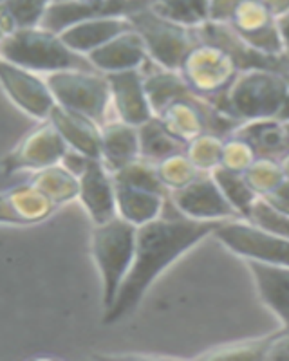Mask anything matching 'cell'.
<instances>
[{
	"label": "cell",
	"instance_id": "836d02e7",
	"mask_svg": "<svg viewBox=\"0 0 289 361\" xmlns=\"http://www.w3.org/2000/svg\"><path fill=\"white\" fill-rule=\"evenodd\" d=\"M51 4L53 0H6L4 4H0V8L6 13L13 27L24 29L40 25Z\"/></svg>",
	"mask_w": 289,
	"mask_h": 361
},
{
	"label": "cell",
	"instance_id": "4fadbf2b",
	"mask_svg": "<svg viewBox=\"0 0 289 361\" xmlns=\"http://www.w3.org/2000/svg\"><path fill=\"white\" fill-rule=\"evenodd\" d=\"M150 0H53L42 20V27L62 33L63 29L89 18L99 17H128L130 13L149 6Z\"/></svg>",
	"mask_w": 289,
	"mask_h": 361
},
{
	"label": "cell",
	"instance_id": "681fc988",
	"mask_svg": "<svg viewBox=\"0 0 289 361\" xmlns=\"http://www.w3.org/2000/svg\"><path fill=\"white\" fill-rule=\"evenodd\" d=\"M288 125H289V121H288Z\"/></svg>",
	"mask_w": 289,
	"mask_h": 361
},
{
	"label": "cell",
	"instance_id": "4316f807",
	"mask_svg": "<svg viewBox=\"0 0 289 361\" xmlns=\"http://www.w3.org/2000/svg\"><path fill=\"white\" fill-rule=\"evenodd\" d=\"M140 130V154L144 159L159 163L165 157L185 150V143L176 140L161 125V121L154 116L149 121L137 127Z\"/></svg>",
	"mask_w": 289,
	"mask_h": 361
},
{
	"label": "cell",
	"instance_id": "e0dca14e",
	"mask_svg": "<svg viewBox=\"0 0 289 361\" xmlns=\"http://www.w3.org/2000/svg\"><path fill=\"white\" fill-rule=\"evenodd\" d=\"M87 58L96 71L104 74L143 69L150 62L143 38L134 27L109 40L107 44L87 54Z\"/></svg>",
	"mask_w": 289,
	"mask_h": 361
},
{
	"label": "cell",
	"instance_id": "ee69618b",
	"mask_svg": "<svg viewBox=\"0 0 289 361\" xmlns=\"http://www.w3.org/2000/svg\"><path fill=\"white\" fill-rule=\"evenodd\" d=\"M9 31H13V25L9 24V22H2V24H0V40H2Z\"/></svg>",
	"mask_w": 289,
	"mask_h": 361
},
{
	"label": "cell",
	"instance_id": "7402d4cb",
	"mask_svg": "<svg viewBox=\"0 0 289 361\" xmlns=\"http://www.w3.org/2000/svg\"><path fill=\"white\" fill-rule=\"evenodd\" d=\"M233 134L248 141L259 157L281 161L289 152V125L281 118L244 121L237 125Z\"/></svg>",
	"mask_w": 289,
	"mask_h": 361
},
{
	"label": "cell",
	"instance_id": "ba28073f",
	"mask_svg": "<svg viewBox=\"0 0 289 361\" xmlns=\"http://www.w3.org/2000/svg\"><path fill=\"white\" fill-rule=\"evenodd\" d=\"M230 253L237 255L244 262L282 264L289 266V240L284 237L253 224L248 219L235 217L221 222L214 233Z\"/></svg>",
	"mask_w": 289,
	"mask_h": 361
},
{
	"label": "cell",
	"instance_id": "5bb4252c",
	"mask_svg": "<svg viewBox=\"0 0 289 361\" xmlns=\"http://www.w3.org/2000/svg\"><path fill=\"white\" fill-rule=\"evenodd\" d=\"M105 76L111 87V105L114 107L118 119L140 127L144 121L154 118L152 105L144 89L143 71H118V73H107Z\"/></svg>",
	"mask_w": 289,
	"mask_h": 361
},
{
	"label": "cell",
	"instance_id": "d6986e66",
	"mask_svg": "<svg viewBox=\"0 0 289 361\" xmlns=\"http://www.w3.org/2000/svg\"><path fill=\"white\" fill-rule=\"evenodd\" d=\"M246 267L262 304L277 316L282 325H289V266L248 260Z\"/></svg>",
	"mask_w": 289,
	"mask_h": 361
},
{
	"label": "cell",
	"instance_id": "f35d334b",
	"mask_svg": "<svg viewBox=\"0 0 289 361\" xmlns=\"http://www.w3.org/2000/svg\"><path fill=\"white\" fill-rule=\"evenodd\" d=\"M262 199H266V201H268L271 206H275V208L289 214V177L285 176V179L282 180L281 185L273 190L269 195H266V197Z\"/></svg>",
	"mask_w": 289,
	"mask_h": 361
},
{
	"label": "cell",
	"instance_id": "277c9868",
	"mask_svg": "<svg viewBox=\"0 0 289 361\" xmlns=\"http://www.w3.org/2000/svg\"><path fill=\"white\" fill-rule=\"evenodd\" d=\"M137 228L120 215L102 224H94L91 235V251L102 279L104 311L112 305L121 283L127 279L136 255Z\"/></svg>",
	"mask_w": 289,
	"mask_h": 361
},
{
	"label": "cell",
	"instance_id": "8fae6325",
	"mask_svg": "<svg viewBox=\"0 0 289 361\" xmlns=\"http://www.w3.org/2000/svg\"><path fill=\"white\" fill-rule=\"evenodd\" d=\"M168 199L179 214L195 221L223 222L239 217L211 173H201L190 185L173 190L168 193Z\"/></svg>",
	"mask_w": 289,
	"mask_h": 361
},
{
	"label": "cell",
	"instance_id": "4dcf8cb0",
	"mask_svg": "<svg viewBox=\"0 0 289 361\" xmlns=\"http://www.w3.org/2000/svg\"><path fill=\"white\" fill-rule=\"evenodd\" d=\"M269 334L259 338L230 341V343L215 345L211 349L199 354V360H264L268 349Z\"/></svg>",
	"mask_w": 289,
	"mask_h": 361
},
{
	"label": "cell",
	"instance_id": "30bf717a",
	"mask_svg": "<svg viewBox=\"0 0 289 361\" xmlns=\"http://www.w3.org/2000/svg\"><path fill=\"white\" fill-rule=\"evenodd\" d=\"M0 87L22 112L40 121L49 118L56 105L46 78L4 58H0Z\"/></svg>",
	"mask_w": 289,
	"mask_h": 361
},
{
	"label": "cell",
	"instance_id": "52a82bcc",
	"mask_svg": "<svg viewBox=\"0 0 289 361\" xmlns=\"http://www.w3.org/2000/svg\"><path fill=\"white\" fill-rule=\"evenodd\" d=\"M47 85L58 105L96 119L99 125L107 123L111 105V87L107 76L99 71H58L46 74Z\"/></svg>",
	"mask_w": 289,
	"mask_h": 361
},
{
	"label": "cell",
	"instance_id": "ac0fdd59",
	"mask_svg": "<svg viewBox=\"0 0 289 361\" xmlns=\"http://www.w3.org/2000/svg\"><path fill=\"white\" fill-rule=\"evenodd\" d=\"M56 127L67 147L76 152L85 154L87 157L99 159L102 154V125L89 116L67 109L63 105H54L49 118Z\"/></svg>",
	"mask_w": 289,
	"mask_h": 361
},
{
	"label": "cell",
	"instance_id": "9c48e42d",
	"mask_svg": "<svg viewBox=\"0 0 289 361\" xmlns=\"http://www.w3.org/2000/svg\"><path fill=\"white\" fill-rule=\"evenodd\" d=\"M67 150L69 147L56 127L49 119H44L0 159V172L4 176L17 172H37L60 163Z\"/></svg>",
	"mask_w": 289,
	"mask_h": 361
},
{
	"label": "cell",
	"instance_id": "7bdbcfd3",
	"mask_svg": "<svg viewBox=\"0 0 289 361\" xmlns=\"http://www.w3.org/2000/svg\"><path fill=\"white\" fill-rule=\"evenodd\" d=\"M278 118H281L282 121H289V92H288V98H285L284 109H282V112H281V116H278Z\"/></svg>",
	"mask_w": 289,
	"mask_h": 361
},
{
	"label": "cell",
	"instance_id": "6da1fadb",
	"mask_svg": "<svg viewBox=\"0 0 289 361\" xmlns=\"http://www.w3.org/2000/svg\"><path fill=\"white\" fill-rule=\"evenodd\" d=\"M224 222V221H223ZM221 222L195 221L178 212V217L154 219L137 228L136 255L127 279L121 283L112 305L104 311V324L112 325L133 314L152 283L183 255L214 237Z\"/></svg>",
	"mask_w": 289,
	"mask_h": 361
},
{
	"label": "cell",
	"instance_id": "ffe728a7",
	"mask_svg": "<svg viewBox=\"0 0 289 361\" xmlns=\"http://www.w3.org/2000/svg\"><path fill=\"white\" fill-rule=\"evenodd\" d=\"M128 29H133V24L128 22L127 17H99L70 25L63 29L60 37L70 49L87 56Z\"/></svg>",
	"mask_w": 289,
	"mask_h": 361
},
{
	"label": "cell",
	"instance_id": "c3c4849f",
	"mask_svg": "<svg viewBox=\"0 0 289 361\" xmlns=\"http://www.w3.org/2000/svg\"><path fill=\"white\" fill-rule=\"evenodd\" d=\"M288 62H289V56H288Z\"/></svg>",
	"mask_w": 289,
	"mask_h": 361
},
{
	"label": "cell",
	"instance_id": "d590c367",
	"mask_svg": "<svg viewBox=\"0 0 289 361\" xmlns=\"http://www.w3.org/2000/svg\"><path fill=\"white\" fill-rule=\"evenodd\" d=\"M257 157L259 156L255 154L253 147L244 137L233 134V132L224 137L221 166L228 170H235V172H246Z\"/></svg>",
	"mask_w": 289,
	"mask_h": 361
},
{
	"label": "cell",
	"instance_id": "e575fe53",
	"mask_svg": "<svg viewBox=\"0 0 289 361\" xmlns=\"http://www.w3.org/2000/svg\"><path fill=\"white\" fill-rule=\"evenodd\" d=\"M244 219H248L253 224L260 226V228H264V230L289 240V214L271 206L266 199H257L253 202L252 209H250V214Z\"/></svg>",
	"mask_w": 289,
	"mask_h": 361
},
{
	"label": "cell",
	"instance_id": "b9f144b4",
	"mask_svg": "<svg viewBox=\"0 0 289 361\" xmlns=\"http://www.w3.org/2000/svg\"><path fill=\"white\" fill-rule=\"evenodd\" d=\"M269 9H271L277 17H282L289 13V0H262Z\"/></svg>",
	"mask_w": 289,
	"mask_h": 361
},
{
	"label": "cell",
	"instance_id": "60d3db41",
	"mask_svg": "<svg viewBox=\"0 0 289 361\" xmlns=\"http://www.w3.org/2000/svg\"><path fill=\"white\" fill-rule=\"evenodd\" d=\"M278 33H281L282 47H284V54L289 56V13L278 17Z\"/></svg>",
	"mask_w": 289,
	"mask_h": 361
},
{
	"label": "cell",
	"instance_id": "8992f818",
	"mask_svg": "<svg viewBox=\"0 0 289 361\" xmlns=\"http://www.w3.org/2000/svg\"><path fill=\"white\" fill-rule=\"evenodd\" d=\"M179 73L194 94L215 105L235 82L240 67L223 47L199 40L186 54Z\"/></svg>",
	"mask_w": 289,
	"mask_h": 361
},
{
	"label": "cell",
	"instance_id": "f1b7e54d",
	"mask_svg": "<svg viewBox=\"0 0 289 361\" xmlns=\"http://www.w3.org/2000/svg\"><path fill=\"white\" fill-rule=\"evenodd\" d=\"M223 147L224 135L207 130L185 145V154L190 157L199 172L210 173L221 166Z\"/></svg>",
	"mask_w": 289,
	"mask_h": 361
},
{
	"label": "cell",
	"instance_id": "7a4b0ae2",
	"mask_svg": "<svg viewBox=\"0 0 289 361\" xmlns=\"http://www.w3.org/2000/svg\"><path fill=\"white\" fill-rule=\"evenodd\" d=\"M289 92V74L268 67L240 71L215 107L239 123L278 118Z\"/></svg>",
	"mask_w": 289,
	"mask_h": 361
},
{
	"label": "cell",
	"instance_id": "74e56055",
	"mask_svg": "<svg viewBox=\"0 0 289 361\" xmlns=\"http://www.w3.org/2000/svg\"><path fill=\"white\" fill-rule=\"evenodd\" d=\"M244 0H210V22L228 24Z\"/></svg>",
	"mask_w": 289,
	"mask_h": 361
},
{
	"label": "cell",
	"instance_id": "f6af8a7d",
	"mask_svg": "<svg viewBox=\"0 0 289 361\" xmlns=\"http://www.w3.org/2000/svg\"><path fill=\"white\" fill-rule=\"evenodd\" d=\"M281 163H282V169H284V172H285V176L289 177V152L285 154L284 157H282L281 159Z\"/></svg>",
	"mask_w": 289,
	"mask_h": 361
},
{
	"label": "cell",
	"instance_id": "44dd1931",
	"mask_svg": "<svg viewBox=\"0 0 289 361\" xmlns=\"http://www.w3.org/2000/svg\"><path fill=\"white\" fill-rule=\"evenodd\" d=\"M140 154V130L121 119L102 125V154L99 159L111 173L118 172L137 159Z\"/></svg>",
	"mask_w": 289,
	"mask_h": 361
},
{
	"label": "cell",
	"instance_id": "d4e9b609",
	"mask_svg": "<svg viewBox=\"0 0 289 361\" xmlns=\"http://www.w3.org/2000/svg\"><path fill=\"white\" fill-rule=\"evenodd\" d=\"M144 76V89L149 94L150 105H152L154 116L157 111H161L166 103L173 99L183 98V96L194 94L190 87L186 85L179 71H168L157 67L150 73H143Z\"/></svg>",
	"mask_w": 289,
	"mask_h": 361
},
{
	"label": "cell",
	"instance_id": "cb8c5ba5",
	"mask_svg": "<svg viewBox=\"0 0 289 361\" xmlns=\"http://www.w3.org/2000/svg\"><path fill=\"white\" fill-rule=\"evenodd\" d=\"M29 183L33 186H37L51 202H54L56 208L78 199V176H75L70 170H67L62 163L47 166V169L37 170V172H33Z\"/></svg>",
	"mask_w": 289,
	"mask_h": 361
},
{
	"label": "cell",
	"instance_id": "2e32d148",
	"mask_svg": "<svg viewBox=\"0 0 289 361\" xmlns=\"http://www.w3.org/2000/svg\"><path fill=\"white\" fill-rule=\"evenodd\" d=\"M56 204L31 183L17 185L0 192V224L35 226L47 221Z\"/></svg>",
	"mask_w": 289,
	"mask_h": 361
},
{
	"label": "cell",
	"instance_id": "9a60e30c",
	"mask_svg": "<svg viewBox=\"0 0 289 361\" xmlns=\"http://www.w3.org/2000/svg\"><path fill=\"white\" fill-rule=\"evenodd\" d=\"M80 179L78 201L94 224H102L116 215V185L102 159H91Z\"/></svg>",
	"mask_w": 289,
	"mask_h": 361
},
{
	"label": "cell",
	"instance_id": "83f0119b",
	"mask_svg": "<svg viewBox=\"0 0 289 361\" xmlns=\"http://www.w3.org/2000/svg\"><path fill=\"white\" fill-rule=\"evenodd\" d=\"M215 183L219 185L221 192L235 209L239 217H246L252 209L253 202L257 201V193L253 192L250 183L244 177V172H235V170H228L224 166H217L214 172H210Z\"/></svg>",
	"mask_w": 289,
	"mask_h": 361
},
{
	"label": "cell",
	"instance_id": "8d00e7d4",
	"mask_svg": "<svg viewBox=\"0 0 289 361\" xmlns=\"http://www.w3.org/2000/svg\"><path fill=\"white\" fill-rule=\"evenodd\" d=\"M264 360H289V325L269 334Z\"/></svg>",
	"mask_w": 289,
	"mask_h": 361
},
{
	"label": "cell",
	"instance_id": "603a6c76",
	"mask_svg": "<svg viewBox=\"0 0 289 361\" xmlns=\"http://www.w3.org/2000/svg\"><path fill=\"white\" fill-rule=\"evenodd\" d=\"M116 185V214L134 224L136 228L161 217L165 202L168 199L166 193L154 192V190L136 188V186Z\"/></svg>",
	"mask_w": 289,
	"mask_h": 361
},
{
	"label": "cell",
	"instance_id": "7c38bea8",
	"mask_svg": "<svg viewBox=\"0 0 289 361\" xmlns=\"http://www.w3.org/2000/svg\"><path fill=\"white\" fill-rule=\"evenodd\" d=\"M228 24L259 53L285 56L278 33V17L262 0H244Z\"/></svg>",
	"mask_w": 289,
	"mask_h": 361
},
{
	"label": "cell",
	"instance_id": "1f68e13d",
	"mask_svg": "<svg viewBox=\"0 0 289 361\" xmlns=\"http://www.w3.org/2000/svg\"><path fill=\"white\" fill-rule=\"evenodd\" d=\"M244 177L250 183L253 192L257 193V197H266L285 179V172L278 159L257 157L250 164V169L244 172Z\"/></svg>",
	"mask_w": 289,
	"mask_h": 361
},
{
	"label": "cell",
	"instance_id": "f546056e",
	"mask_svg": "<svg viewBox=\"0 0 289 361\" xmlns=\"http://www.w3.org/2000/svg\"><path fill=\"white\" fill-rule=\"evenodd\" d=\"M157 176L161 179L163 186L166 192H173L183 186L190 185L192 180L197 179L202 172H199L197 166L190 161V157L186 156L185 150L183 152H176L172 156L165 157L159 163H156Z\"/></svg>",
	"mask_w": 289,
	"mask_h": 361
},
{
	"label": "cell",
	"instance_id": "ab89813d",
	"mask_svg": "<svg viewBox=\"0 0 289 361\" xmlns=\"http://www.w3.org/2000/svg\"><path fill=\"white\" fill-rule=\"evenodd\" d=\"M91 159H94V157H87L85 154L76 152V150L69 148V150H67V152H66V156H63V159L60 161V163H62L67 170H70V172L75 173V176L80 177Z\"/></svg>",
	"mask_w": 289,
	"mask_h": 361
},
{
	"label": "cell",
	"instance_id": "bcb514c9",
	"mask_svg": "<svg viewBox=\"0 0 289 361\" xmlns=\"http://www.w3.org/2000/svg\"><path fill=\"white\" fill-rule=\"evenodd\" d=\"M85 2H96V0H85Z\"/></svg>",
	"mask_w": 289,
	"mask_h": 361
},
{
	"label": "cell",
	"instance_id": "3957f363",
	"mask_svg": "<svg viewBox=\"0 0 289 361\" xmlns=\"http://www.w3.org/2000/svg\"><path fill=\"white\" fill-rule=\"evenodd\" d=\"M0 58L38 74L73 69L96 71L89 58L70 49L60 33L42 25L9 31L0 40Z\"/></svg>",
	"mask_w": 289,
	"mask_h": 361
},
{
	"label": "cell",
	"instance_id": "5b68a950",
	"mask_svg": "<svg viewBox=\"0 0 289 361\" xmlns=\"http://www.w3.org/2000/svg\"><path fill=\"white\" fill-rule=\"evenodd\" d=\"M127 18L143 38L150 62L161 69H181L186 54L190 53L199 42L197 29L185 27L172 20H166L154 13L149 6L130 13Z\"/></svg>",
	"mask_w": 289,
	"mask_h": 361
},
{
	"label": "cell",
	"instance_id": "484cf974",
	"mask_svg": "<svg viewBox=\"0 0 289 361\" xmlns=\"http://www.w3.org/2000/svg\"><path fill=\"white\" fill-rule=\"evenodd\" d=\"M149 8L159 17L190 29L210 22V0H150Z\"/></svg>",
	"mask_w": 289,
	"mask_h": 361
},
{
	"label": "cell",
	"instance_id": "d6a6232c",
	"mask_svg": "<svg viewBox=\"0 0 289 361\" xmlns=\"http://www.w3.org/2000/svg\"><path fill=\"white\" fill-rule=\"evenodd\" d=\"M114 177V183H120V185H128L136 186V188H144V190H154V192L166 193V188L163 186L161 179L157 176L156 163L144 159V157H137L133 163H128L127 166L120 169L118 172L112 173Z\"/></svg>",
	"mask_w": 289,
	"mask_h": 361
},
{
	"label": "cell",
	"instance_id": "7dc6e473",
	"mask_svg": "<svg viewBox=\"0 0 289 361\" xmlns=\"http://www.w3.org/2000/svg\"><path fill=\"white\" fill-rule=\"evenodd\" d=\"M4 2H6V0H0V4H4Z\"/></svg>",
	"mask_w": 289,
	"mask_h": 361
}]
</instances>
